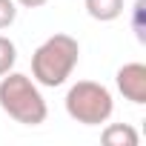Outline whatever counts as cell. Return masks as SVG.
<instances>
[{
	"label": "cell",
	"instance_id": "cell-4",
	"mask_svg": "<svg viewBox=\"0 0 146 146\" xmlns=\"http://www.w3.org/2000/svg\"><path fill=\"white\" fill-rule=\"evenodd\" d=\"M115 83H117V92L132 100V103H146V66L143 63H126L117 69L115 75Z\"/></svg>",
	"mask_w": 146,
	"mask_h": 146
},
{
	"label": "cell",
	"instance_id": "cell-1",
	"mask_svg": "<svg viewBox=\"0 0 146 146\" xmlns=\"http://www.w3.org/2000/svg\"><path fill=\"white\" fill-rule=\"evenodd\" d=\"M80 60V43L72 35H52L46 37L32 54V78L37 86H63Z\"/></svg>",
	"mask_w": 146,
	"mask_h": 146
},
{
	"label": "cell",
	"instance_id": "cell-6",
	"mask_svg": "<svg viewBox=\"0 0 146 146\" xmlns=\"http://www.w3.org/2000/svg\"><path fill=\"white\" fill-rule=\"evenodd\" d=\"M83 3H86L89 17L100 23H112L123 15V0H83Z\"/></svg>",
	"mask_w": 146,
	"mask_h": 146
},
{
	"label": "cell",
	"instance_id": "cell-8",
	"mask_svg": "<svg viewBox=\"0 0 146 146\" xmlns=\"http://www.w3.org/2000/svg\"><path fill=\"white\" fill-rule=\"evenodd\" d=\"M17 20V3L15 0H0V32L9 29Z\"/></svg>",
	"mask_w": 146,
	"mask_h": 146
},
{
	"label": "cell",
	"instance_id": "cell-2",
	"mask_svg": "<svg viewBox=\"0 0 146 146\" xmlns=\"http://www.w3.org/2000/svg\"><path fill=\"white\" fill-rule=\"evenodd\" d=\"M0 109L23 126H40L49 117V106L35 78L23 72H6L0 78Z\"/></svg>",
	"mask_w": 146,
	"mask_h": 146
},
{
	"label": "cell",
	"instance_id": "cell-3",
	"mask_svg": "<svg viewBox=\"0 0 146 146\" xmlns=\"http://www.w3.org/2000/svg\"><path fill=\"white\" fill-rule=\"evenodd\" d=\"M112 92L98 80H78L66 92V115L83 126H100L112 117Z\"/></svg>",
	"mask_w": 146,
	"mask_h": 146
},
{
	"label": "cell",
	"instance_id": "cell-9",
	"mask_svg": "<svg viewBox=\"0 0 146 146\" xmlns=\"http://www.w3.org/2000/svg\"><path fill=\"white\" fill-rule=\"evenodd\" d=\"M143 3L146 0H137L135 3V32H137L140 40H143Z\"/></svg>",
	"mask_w": 146,
	"mask_h": 146
},
{
	"label": "cell",
	"instance_id": "cell-7",
	"mask_svg": "<svg viewBox=\"0 0 146 146\" xmlns=\"http://www.w3.org/2000/svg\"><path fill=\"white\" fill-rule=\"evenodd\" d=\"M17 63V46L15 40H9L6 35H0V78L6 75V72H12Z\"/></svg>",
	"mask_w": 146,
	"mask_h": 146
},
{
	"label": "cell",
	"instance_id": "cell-5",
	"mask_svg": "<svg viewBox=\"0 0 146 146\" xmlns=\"http://www.w3.org/2000/svg\"><path fill=\"white\" fill-rule=\"evenodd\" d=\"M100 140L106 146H137L140 143V135L137 129H132L129 123H109L103 132H100Z\"/></svg>",
	"mask_w": 146,
	"mask_h": 146
},
{
	"label": "cell",
	"instance_id": "cell-10",
	"mask_svg": "<svg viewBox=\"0 0 146 146\" xmlns=\"http://www.w3.org/2000/svg\"><path fill=\"white\" fill-rule=\"evenodd\" d=\"M17 6H23V9H40V6H46L49 0H15Z\"/></svg>",
	"mask_w": 146,
	"mask_h": 146
}]
</instances>
